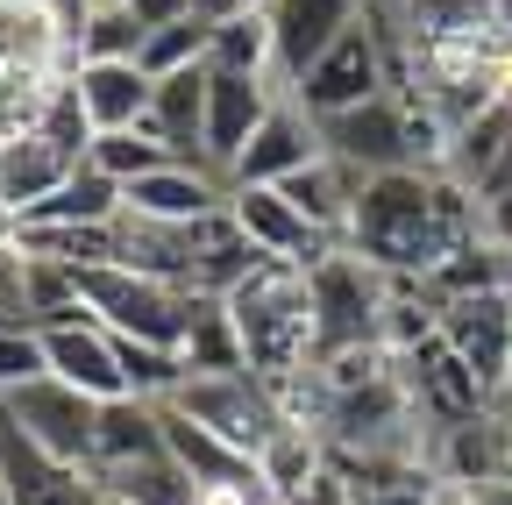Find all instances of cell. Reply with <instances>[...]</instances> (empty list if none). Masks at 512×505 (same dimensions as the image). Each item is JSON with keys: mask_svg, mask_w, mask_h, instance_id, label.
Returning <instances> with one entry per match:
<instances>
[{"mask_svg": "<svg viewBox=\"0 0 512 505\" xmlns=\"http://www.w3.org/2000/svg\"><path fill=\"white\" fill-rule=\"evenodd\" d=\"M221 299L235 313V335L249 349V370L264 377V385H285V377L313 370V278H306V264L264 257Z\"/></svg>", "mask_w": 512, "mask_h": 505, "instance_id": "obj_1", "label": "cell"}, {"mask_svg": "<svg viewBox=\"0 0 512 505\" xmlns=\"http://www.w3.org/2000/svg\"><path fill=\"white\" fill-rule=\"evenodd\" d=\"M313 363H328L342 349L384 342V306H392V271H377L363 249H328L313 271Z\"/></svg>", "mask_w": 512, "mask_h": 505, "instance_id": "obj_2", "label": "cell"}, {"mask_svg": "<svg viewBox=\"0 0 512 505\" xmlns=\"http://www.w3.org/2000/svg\"><path fill=\"white\" fill-rule=\"evenodd\" d=\"M79 292H86V306L100 313L114 335L164 342V349L185 342L192 299H200V292H185V285H171V278H150V271H136V264H86V271H79Z\"/></svg>", "mask_w": 512, "mask_h": 505, "instance_id": "obj_3", "label": "cell"}, {"mask_svg": "<svg viewBox=\"0 0 512 505\" xmlns=\"http://www.w3.org/2000/svg\"><path fill=\"white\" fill-rule=\"evenodd\" d=\"M178 413H192L200 427H214L221 441H235L242 456H264L278 427H285V406L278 392L264 385L256 370H214V377H185V385L171 392Z\"/></svg>", "mask_w": 512, "mask_h": 505, "instance_id": "obj_4", "label": "cell"}, {"mask_svg": "<svg viewBox=\"0 0 512 505\" xmlns=\"http://www.w3.org/2000/svg\"><path fill=\"white\" fill-rule=\"evenodd\" d=\"M320 143H328V157H342L356 178L420 164V129H413V107H406L399 93H377V100H363V107L320 114ZM420 171H427V164H420Z\"/></svg>", "mask_w": 512, "mask_h": 505, "instance_id": "obj_5", "label": "cell"}, {"mask_svg": "<svg viewBox=\"0 0 512 505\" xmlns=\"http://www.w3.org/2000/svg\"><path fill=\"white\" fill-rule=\"evenodd\" d=\"M377 93H392V72H384V50H377V36H370V22L356 15L328 50L313 57V65L299 72V86H292V100L320 121V114H342V107H363V100H377Z\"/></svg>", "mask_w": 512, "mask_h": 505, "instance_id": "obj_6", "label": "cell"}, {"mask_svg": "<svg viewBox=\"0 0 512 505\" xmlns=\"http://www.w3.org/2000/svg\"><path fill=\"white\" fill-rule=\"evenodd\" d=\"M0 406H8L22 420V434H36L50 456L79 463V470L93 463V427H100V399L93 392H79V385H64L57 370H43V377H29V385L0 392Z\"/></svg>", "mask_w": 512, "mask_h": 505, "instance_id": "obj_7", "label": "cell"}, {"mask_svg": "<svg viewBox=\"0 0 512 505\" xmlns=\"http://www.w3.org/2000/svg\"><path fill=\"white\" fill-rule=\"evenodd\" d=\"M441 335L463 349V363L484 377V392H491V406H498L505 377H512V285L448 299V306H441Z\"/></svg>", "mask_w": 512, "mask_h": 505, "instance_id": "obj_8", "label": "cell"}, {"mask_svg": "<svg viewBox=\"0 0 512 505\" xmlns=\"http://www.w3.org/2000/svg\"><path fill=\"white\" fill-rule=\"evenodd\" d=\"M157 413H164V449L178 456V470L200 491H264V498H278L271 477H264V463L242 456L235 441H221L214 427H200L192 413H178L171 399H157Z\"/></svg>", "mask_w": 512, "mask_h": 505, "instance_id": "obj_9", "label": "cell"}, {"mask_svg": "<svg viewBox=\"0 0 512 505\" xmlns=\"http://www.w3.org/2000/svg\"><path fill=\"white\" fill-rule=\"evenodd\" d=\"M278 79H256V72H221L207 65V164L228 178L235 157L249 150V136L264 129V114L278 107Z\"/></svg>", "mask_w": 512, "mask_h": 505, "instance_id": "obj_10", "label": "cell"}, {"mask_svg": "<svg viewBox=\"0 0 512 505\" xmlns=\"http://www.w3.org/2000/svg\"><path fill=\"white\" fill-rule=\"evenodd\" d=\"M0 491L8 505H79L86 498V470L50 456L36 434H22V420L0 406Z\"/></svg>", "mask_w": 512, "mask_h": 505, "instance_id": "obj_11", "label": "cell"}, {"mask_svg": "<svg viewBox=\"0 0 512 505\" xmlns=\"http://www.w3.org/2000/svg\"><path fill=\"white\" fill-rule=\"evenodd\" d=\"M228 207H235V221H242V235L264 249V257H285V264H320L328 249H342L335 235H320L278 185H228Z\"/></svg>", "mask_w": 512, "mask_h": 505, "instance_id": "obj_12", "label": "cell"}, {"mask_svg": "<svg viewBox=\"0 0 512 505\" xmlns=\"http://www.w3.org/2000/svg\"><path fill=\"white\" fill-rule=\"evenodd\" d=\"M320 150V121L292 100V93H278V107L264 114V129L249 136V150L235 157V171H228V185H278V178H292L299 164H313Z\"/></svg>", "mask_w": 512, "mask_h": 505, "instance_id": "obj_13", "label": "cell"}, {"mask_svg": "<svg viewBox=\"0 0 512 505\" xmlns=\"http://www.w3.org/2000/svg\"><path fill=\"white\" fill-rule=\"evenodd\" d=\"M86 157H72L64 143H50L43 129H22V136H0V228L22 221L36 200H50L64 178H72Z\"/></svg>", "mask_w": 512, "mask_h": 505, "instance_id": "obj_14", "label": "cell"}, {"mask_svg": "<svg viewBox=\"0 0 512 505\" xmlns=\"http://www.w3.org/2000/svg\"><path fill=\"white\" fill-rule=\"evenodd\" d=\"M43 349H50V370L64 377V385H79V392H93V399H121V392H128V377H121V349H114V328L100 321V313L43 328Z\"/></svg>", "mask_w": 512, "mask_h": 505, "instance_id": "obj_15", "label": "cell"}, {"mask_svg": "<svg viewBox=\"0 0 512 505\" xmlns=\"http://www.w3.org/2000/svg\"><path fill=\"white\" fill-rule=\"evenodd\" d=\"M363 15V0H271V36H278V86L292 93L299 72L328 50L349 22Z\"/></svg>", "mask_w": 512, "mask_h": 505, "instance_id": "obj_16", "label": "cell"}, {"mask_svg": "<svg viewBox=\"0 0 512 505\" xmlns=\"http://www.w3.org/2000/svg\"><path fill=\"white\" fill-rule=\"evenodd\" d=\"M214 207H228V178L207 171V164L171 157V164H157V171H143L128 185V214H143V221H200Z\"/></svg>", "mask_w": 512, "mask_h": 505, "instance_id": "obj_17", "label": "cell"}, {"mask_svg": "<svg viewBox=\"0 0 512 505\" xmlns=\"http://www.w3.org/2000/svg\"><path fill=\"white\" fill-rule=\"evenodd\" d=\"M72 86H79V100L93 114V129H143L150 93H157V79L136 65V57H79Z\"/></svg>", "mask_w": 512, "mask_h": 505, "instance_id": "obj_18", "label": "cell"}, {"mask_svg": "<svg viewBox=\"0 0 512 505\" xmlns=\"http://www.w3.org/2000/svg\"><path fill=\"white\" fill-rule=\"evenodd\" d=\"M86 477H93L107 498H121V505H200V498H207L200 484L178 470V456H171V449L128 456V463H93Z\"/></svg>", "mask_w": 512, "mask_h": 505, "instance_id": "obj_19", "label": "cell"}, {"mask_svg": "<svg viewBox=\"0 0 512 505\" xmlns=\"http://www.w3.org/2000/svg\"><path fill=\"white\" fill-rule=\"evenodd\" d=\"M150 449H164V413H157V399H143V392L100 399L93 463H128V456H150ZM93 463H86V470H93Z\"/></svg>", "mask_w": 512, "mask_h": 505, "instance_id": "obj_20", "label": "cell"}, {"mask_svg": "<svg viewBox=\"0 0 512 505\" xmlns=\"http://www.w3.org/2000/svg\"><path fill=\"white\" fill-rule=\"evenodd\" d=\"M185 370L192 377H214V370H249V349L235 335V313L221 292H200L192 299V321H185V342H178Z\"/></svg>", "mask_w": 512, "mask_h": 505, "instance_id": "obj_21", "label": "cell"}, {"mask_svg": "<svg viewBox=\"0 0 512 505\" xmlns=\"http://www.w3.org/2000/svg\"><path fill=\"white\" fill-rule=\"evenodd\" d=\"M207 65H221V72H256V79H278V36H271V8H249V15H235V22H214Z\"/></svg>", "mask_w": 512, "mask_h": 505, "instance_id": "obj_22", "label": "cell"}, {"mask_svg": "<svg viewBox=\"0 0 512 505\" xmlns=\"http://www.w3.org/2000/svg\"><path fill=\"white\" fill-rule=\"evenodd\" d=\"M420 43H456V36H484L498 29V0H399Z\"/></svg>", "mask_w": 512, "mask_h": 505, "instance_id": "obj_23", "label": "cell"}, {"mask_svg": "<svg viewBox=\"0 0 512 505\" xmlns=\"http://www.w3.org/2000/svg\"><path fill=\"white\" fill-rule=\"evenodd\" d=\"M207 43H214V22L178 15V22H164V29L143 36V57H136V65H143L150 79H164V72H185V65H207Z\"/></svg>", "mask_w": 512, "mask_h": 505, "instance_id": "obj_24", "label": "cell"}, {"mask_svg": "<svg viewBox=\"0 0 512 505\" xmlns=\"http://www.w3.org/2000/svg\"><path fill=\"white\" fill-rule=\"evenodd\" d=\"M114 349H121V377H128V392H143V399H171L178 385H185V356L178 349H164V342H136V335H114Z\"/></svg>", "mask_w": 512, "mask_h": 505, "instance_id": "obj_25", "label": "cell"}, {"mask_svg": "<svg viewBox=\"0 0 512 505\" xmlns=\"http://www.w3.org/2000/svg\"><path fill=\"white\" fill-rule=\"evenodd\" d=\"M86 164H100V171H107V178H121V185H136L143 171L171 164V150H164L150 129H100V136H93V150H86Z\"/></svg>", "mask_w": 512, "mask_h": 505, "instance_id": "obj_26", "label": "cell"}, {"mask_svg": "<svg viewBox=\"0 0 512 505\" xmlns=\"http://www.w3.org/2000/svg\"><path fill=\"white\" fill-rule=\"evenodd\" d=\"M143 22L121 8V0H100V8H86L79 22V57H143Z\"/></svg>", "mask_w": 512, "mask_h": 505, "instance_id": "obj_27", "label": "cell"}, {"mask_svg": "<svg viewBox=\"0 0 512 505\" xmlns=\"http://www.w3.org/2000/svg\"><path fill=\"white\" fill-rule=\"evenodd\" d=\"M36 129L50 136V143H64V150H72V157H86L93 150V114H86V100H79V86H72V72H64L57 79V93H50V107H43V121H36Z\"/></svg>", "mask_w": 512, "mask_h": 505, "instance_id": "obj_28", "label": "cell"}, {"mask_svg": "<svg viewBox=\"0 0 512 505\" xmlns=\"http://www.w3.org/2000/svg\"><path fill=\"white\" fill-rule=\"evenodd\" d=\"M43 370H50V349H43V328L36 321L0 328V392L29 385V377H43Z\"/></svg>", "mask_w": 512, "mask_h": 505, "instance_id": "obj_29", "label": "cell"}, {"mask_svg": "<svg viewBox=\"0 0 512 505\" xmlns=\"http://www.w3.org/2000/svg\"><path fill=\"white\" fill-rule=\"evenodd\" d=\"M0 313H29V257L8 228H0Z\"/></svg>", "mask_w": 512, "mask_h": 505, "instance_id": "obj_30", "label": "cell"}, {"mask_svg": "<svg viewBox=\"0 0 512 505\" xmlns=\"http://www.w3.org/2000/svg\"><path fill=\"white\" fill-rule=\"evenodd\" d=\"M278 505H356V484H349L335 463H320V470H313L306 484H292Z\"/></svg>", "mask_w": 512, "mask_h": 505, "instance_id": "obj_31", "label": "cell"}, {"mask_svg": "<svg viewBox=\"0 0 512 505\" xmlns=\"http://www.w3.org/2000/svg\"><path fill=\"white\" fill-rule=\"evenodd\" d=\"M356 505H441V498H434V477H420V484H384V491H363Z\"/></svg>", "mask_w": 512, "mask_h": 505, "instance_id": "obj_32", "label": "cell"}, {"mask_svg": "<svg viewBox=\"0 0 512 505\" xmlns=\"http://www.w3.org/2000/svg\"><path fill=\"white\" fill-rule=\"evenodd\" d=\"M128 15H136L143 29H164V22H178V15H192V0H121Z\"/></svg>", "mask_w": 512, "mask_h": 505, "instance_id": "obj_33", "label": "cell"}, {"mask_svg": "<svg viewBox=\"0 0 512 505\" xmlns=\"http://www.w3.org/2000/svg\"><path fill=\"white\" fill-rule=\"evenodd\" d=\"M484 235H498V242L512 249V193H498V200H484Z\"/></svg>", "mask_w": 512, "mask_h": 505, "instance_id": "obj_34", "label": "cell"}, {"mask_svg": "<svg viewBox=\"0 0 512 505\" xmlns=\"http://www.w3.org/2000/svg\"><path fill=\"white\" fill-rule=\"evenodd\" d=\"M249 8H264V0H192V15H200V22H235Z\"/></svg>", "mask_w": 512, "mask_h": 505, "instance_id": "obj_35", "label": "cell"}, {"mask_svg": "<svg viewBox=\"0 0 512 505\" xmlns=\"http://www.w3.org/2000/svg\"><path fill=\"white\" fill-rule=\"evenodd\" d=\"M498 413H505V420H512V385H505V392H498Z\"/></svg>", "mask_w": 512, "mask_h": 505, "instance_id": "obj_36", "label": "cell"}, {"mask_svg": "<svg viewBox=\"0 0 512 505\" xmlns=\"http://www.w3.org/2000/svg\"><path fill=\"white\" fill-rule=\"evenodd\" d=\"M15 321H29V313H0V328H15Z\"/></svg>", "mask_w": 512, "mask_h": 505, "instance_id": "obj_37", "label": "cell"}, {"mask_svg": "<svg viewBox=\"0 0 512 505\" xmlns=\"http://www.w3.org/2000/svg\"><path fill=\"white\" fill-rule=\"evenodd\" d=\"M498 22H512V0H498Z\"/></svg>", "mask_w": 512, "mask_h": 505, "instance_id": "obj_38", "label": "cell"}, {"mask_svg": "<svg viewBox=\"0 0 512 505\" xmlns=\"http://www.w3.org/2000/svg\"><path fill=\"white\" fill-rule=\"evenodd\" d=\"M93 8H100V0H93Z\"/></svg>", "mask_w": 512, "mask_h": 505, "instance_id": "obj_39", "label": "cell"}, {"mask_svg": "<svg viewBox=\"0 0 512 505\" xmlns=\"http://www.w3.org/2000/svg\"><path fill=\"white\" fill-rule=\"evenodd\" d=\"M264 8H271V0H264Z\"/></svg>", "mask_w": 512, "mask_h": 505, "instance_id": "obj_40", "label": "cell"}]
</instances>
